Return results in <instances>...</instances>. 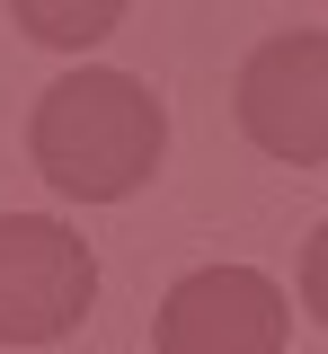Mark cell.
Here are the masks:
<instances>
[{"mask_svg":"<svg viewBox=\"0 0 328 354\" xmlns=\"http://www.w3.org/2000/svg\"><path fill=\"white\" fill-rule=\"evenodd\" d=\"M160 142H169V115L134 71H71L36 97V124H27L45 186L71 204H125L160 169Z\"/></svg>","mask_w":328,"mask_h":354,"instance_id":"6da1fadb","label":"cell"},{"mask_svg":"<svg viewBox=\"0 0 328 354\" xmlns=\"http://www.w3.org/2000/svg\"><path fill=\"white\" fill-rule=\"evenodd\" d=\"M98 301V257L71 221L0 213V346H53Z\"/></svg>","mask_w":328,"mask_h":354,"instance_id":"7a4b0ae2","label":"cell"},{"mask_svg":"<svg viewBox=\"0 0 328 354\" xmlns=\"http://www.w3.org/2000/svg\"><path fill=\"white\" fill-rule=\"evenodd\" d=\"M231 106H239V133H248L266 160L328 169V36L320 27L266 36L248 62H239Z\"/></svg>","mask_w":328,"mask_h":354,"instance_id":"3957f363","label":"cell"},{"mask_svg":"<svg viewBox=\"0 0 328 354\" xmlns=\"http://www.w3.org/2000/svg\"><path fill=\"white\" fill-rule=\"evenodd\" d=\"M284 283L257 266H195L151 319L160 354H284Z\"/></svg>","mask_w":328,"mask_h":354,"instance_id":"277c9868","label":"cell"},{"mask_svg":"<svg viewBox=\"0 0 328 354\" xmlns=\"http://www.w3.org/2000/svg\"><path fill=\"white\" fill-rule=\"evenodd\" d=\"M18 36L27 44H53V53H89L125 27V0H9Z\"/></svg>","mask_w":328,"mask_h":354,"instance_id":"5b68a950","label":"cell"},{"mask_svg":"<svg viewBox=\"0 0 328 354\" xmlns=\"http://www.w3.org/2000/svg\"><path fill=\"white\" fill-rule=\"evenodd\" d=\"M302 301H311V319L328 328V221L311 230V248H302Z\"/></svg>","mask_w":328,"mask_h":354,"instance_id":"8992f818","label":"cell"}]
</instances>
